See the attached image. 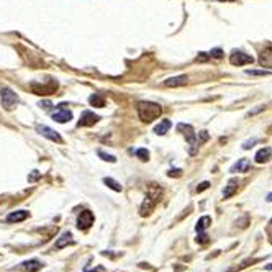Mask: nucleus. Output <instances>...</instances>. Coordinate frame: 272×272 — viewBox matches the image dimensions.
I'll list each match as a JSON object with an SVG mask.
<instances>
[{"instance_id":"1a4fd4ad","label":"nucleus","mask_w":272,"mask_h":272,"mask_svg":"<svg viewBox=\"0 0 272 272\" xmlns=\"http://www.w3.org/2000/svg\"><path fill=\"white\" fill-rule=\"evenodd\" d=\"M36 131L40 133L41 136L48 138V140H51V141H56V143H63V138L59 136V133L54 131V129L48 128V127H45V125H38Z\"/></svg>"},{"instance_id":"2f4dec72","label":"nucleus","mask_w":272,"mask_h":272,"mask_svg":"<svg viewBox=\"0 0 272 272\" xmlns=\"http://www.w3.org/2000/svg\"><path fill=\"white\" fill-rule=\"evenodd\" d=\"M266 200H267V202H272V193H269V195H267Z\"/></svg>"},{"instance_id":"f8f14e48","label":"nucleus","mask_w":272,"mask_h":272,"mask_svg":"<svg viewBox=\"0 0 272 272\" xmlns=\"http://www.w3.org/2000/svg\"><path fill=\"white\" fill-rule=\"evenodd\" d=\"M259 64L262 67H269L272 69V45H269L267 48L262 51L261 56H259Z\"/></svg>"},{"instance_id":"f3484780","label":"nucleus","mask_w":272,"mask_h":272,"mask_svg":"<svg viewBox=\"0 0 272 272\" xmlns=\"http://www.w3.org/2000/svg\"><path fill=\"white\" fill-rule=\"evenodd\" d=\"M187 82V76H177V77H171L164 82L166 87H179V85H184Z\"/></svg>"},{"instance_id":"0eeeda50","label":"nucleus","mask_w":272,"mask_h":272,"mask_svg":"<svg viewBox=\"0 0 272 272\" xmlns=\"http://www.w3.org/2000/svg\"><path fill=\"white\" fill-rule=\"evenodd\" d=\"M94 224V213L89 210L80 211L79 218H77V228L79 230H89L90 226Z\"/></svg>"},{"instance_id":"6ab92c4d","label":"nucleus","mask_w":272,"mask_h":272,"mask_svg":"<svg viewBox=\"0 0 272 272\" xmlns=\"http://www.w3.org/2000/svg\"><path fill=\"white\" fill-rule=\"evenodd\" d=\"M210 224H211V218H210V217H202V218L197 222L195 230H197V233H202V231H205L207 228L210 226Z\"/></svg>"},{"instance_id":"9d476101","label":"nucleus","mask_w":272,"mask_h":272,"mask_svg":"<svg viewBox=\"0 0 272 272\" xmlns=\"http://www.w3.org/2000/svg\"><path fill=\"white\" fill-rule=\"evenodd\" d=\"M97 122H98V115H96L90 110H85L77 125H79V127H92V125H96Z\"/></svg>"},{"instance_id":"473e14b6","label":"nucleus","mask_w":272,"mask_h":272,"mask_svg":"<svg viewBox=\"0 0 272 272\" xmlns=\"http://www.w3.org/2000/svg\"><path fill=\"white\" fill-rule=\"evenodd\" d=\"M218 2H228V0H218Z\"/></svg>"},{"instance_id":"412c9836","label":"nucleus","mask_w":272,"mask_h":272,"mask_svg":"<svg viewBox=\"0 0 272 272\" xmlns=\"http://www.w3.org/2000/svg\"><path fill=\"white\" fill-rule=\"evenodd\" d=\"M103 184H105V185H109V187L112 189V191H115V192H122V185H120L118 182H116V180L110 179V177H105V179H103Z\"/></svg>"},{"instance_id":"2eb2a0df","label":"nucleus","mask_w":272,"mask_h":272,"mask_svg":"<svg viewBox=\"0 0 272 272\" xmlns=\"http://www.w3.org/2000/svg\"><path fill=\"white\" fill-rule=\"evenodd\" d=\"M272 158V148H269V146H266V148H262V149H259L257 153H256V162L259 164H262V162H267L269 159Z\"/></svg>"},{"instance_id":"cd10ccee","label":"nucleus","mask_w":272,"mask_h":272,"mask_svg":"<svg viewBox=\"0 0 272 272\" xmlns=\"http://www.w3.org/2000/svg\"><path fill=\"white\" fill-rule=\"evenodd\" d=\"M210 187V184L208 182H202L200 184V187H197V192L200 193V192H204V191H207V189Z\"/></svg>"},{"instance_id":"a878e982","label":"nucleus","mask_w":272,"mask_h":272,"mask_svg":"<svg viewBox=\"0 0 272 272\" xmlns=\"http://www.w3.org/2000/svg\"><path fill=\"white\" fill-rule=\"evenodd\" d=\"M246 74H249V76H269L271 72H267V71H246Z\"/></svg>"},{"instance_id":"f257e3e1","label":"nucleus","mask_w":272,"mask_h":272,"mask_svg":"<svg viewBox=\"0 0 272 272\" xmlns=\"http://www.w3.org/2000/svg\"><path fill=\"white\" fill-rule=\"evenodd\" d=\"M177 129H179V131H182V135L187 138L189 144H191V148H189V154H191V156L197 154L198 148H200V146L204 144L205 141H208V138H210L207 131H200L197 135V133L193 131V128L191 127V125H185V123H179V125H177Z\"/></svg>"},{"instance_id":"5701e85b","label":"nucleus","mask_w":272,"mask_h":272,"mask_svg":"<svg viewBox=\"0 0 272 272\" xmlns=\"http://www.w3.org/2000/svg\"><path fill=\"white\" fill-rule=\"evenodd\" d=\"M136 156L141 159V161H148L149 159V153H148V149H138L136 151Z\"/></svg>"},{"instance_id":"4be33fe9","label":"nucleus","mask_w":272,"mask_h":272,"mask_svg":"<svg viewBox=\"0 0 272 272\" xmlns=\"http://www.w3.org/2000/svg\"><path fill=\"white\" fill-rule=\"evenodd\" d=\"M89 102L92 103L94 107H103V105H105V100H103V97L98 96V94H94V96H90Z\"/></svg>"},{"instance_id":"f704fd0d","label":"nucleus","mask_w":272,"mask_h":272,"mask_svg":"<svg viewBox=\"0 0 272 272\" xmlns=\"http://www.w3.org/2000/svg\"><path fill=\"white\" fill-rule=\"evenodd\" d=\"M271 224H272V220H271Z\"/></svg>"},{"instance_id":"7c9ffc66","label":"nucleus","mask_w":272,"mask_h":272,"mask_svg":"<svg viewBox=\"0 0 272 272\" xmlns=\"http://www.w3.org/2000/svg\"><path fill=\"white\" fill-rule=\"evenodd\" d=\"M264 269H266V271H272V262H271V264H267V266L264 267Z\"/></svg>"},{"instance_id":"9b49d317","label":"nucleus","mask_w":272,"mask_h":272,"mask_svg":"<svg viewBox=\"0 0 272 272\" xmlns=\"http://www.w3.org/2000/svg\"><path fill=\"white\" fill-rule=\"evenodd\" d=\"M74 244V238H72V233L71 231H64L61 236H59L58 240H56L54 243V248L56 249H63L66 248V246H71Z\"/></svg>"},{"instance_id":"b1692460","label":"nucleus","mask_w":272,"mask_h":272,"mask_svg":"<svg viewBox=\"0 0 272 272\" xmlns=\"http://www.w3.org/2000/svg\"><path fill=\"white\" fill-rule=\"evenodd\" d=\"M98 156H100L103 161H109V162H115L116 159H115V156H110V154H105L103 153V151H98Z\"/></svg>"},{"instance_id":"20e7f679","label":"nucleus","mask_w":272,"mask_h":272,"mask_svg":"<svg viewBox=\"0 0 272 272\" xmlns=\"http://www.w3.org/2000/svg\"><path fill=\"white\" fill-rule=\"evenodd\" d=\"M0 102H2V107L7 112L14 110V107L18 103V96L14 92L12 89L8 87H2L0 89Z\"/></svg>"},{"instance_id":"a211bd4d","label":"nucleus","mask_w":272,"mask_h":272,"mask_svg":"<svg viewBox=\"0 0 272 272\" xmlns=\"http://www.w3.org/2000/svg\"><path fill=\"white\" fill-rule=\"evenodd\" d=\"M249 166H251V162H249L248 159H240V161L230 169V172H233V174H235V172H246L249 169Z\"/></svg>"},{"instance_id":"aec40b11","label":"nucleus","mask_w":272,"mask_h":272,"mask_svg":"<svg viewBox=\"0 0 272 272\" xmlns=\"http://www.w3.org/2000/svg\"><path fill=\"white\" fill-rule=\"evenodd\" d=\"M169 128H171V122H169V120H162V122L159 123L156 128H154V133H156V135H159V136H162V135H166L167 129H169Z\"/></svg>"},{"instance_id":"c756f323","label":"nucleus","mask_w":272,"mask_h":272,"mask_svg":"<svg viewBox=\"0 0 272 272\" xmlns=\"http://www.w3.org/2000/svg\"><path fill=\"white\" fill-rule=\"evenodd\" d=\"M169 176L172 177V176H174V177H179L180 176V169H174V171H169Z\"/></svg>"},{"instance_id":"ddd939ff","label":"nucleus","mask_w":272,"mask_h":272,"mask_svg":"<svg viewBox=\"0 0 272 272\" xmlns=\"http://www.w3.org/2000/svg\"><path fill=\"white\" fill-rule=\"evenodd\" d=\"M43 267V262H40L38 259H30V261L21 262V269L25 272H38Z\"/></svg>"},{"instance_id":"dca6fc26","label":"nucleus","mask_w":272,"mask_h":272,"mask_svg":"<svg viewBox=\"0 0 272 272\" xmlns=\"http://www.w3.org/2000/svg\"><path fill=\"white\" fill-rule=\"evenodd\" d=\"M238 179H231L230 182H228V185L224 187V191H223V198H230L233 197L236 193V191H238Z\"/></svg>"},{"instance_id":"423d86ee","label":"nucleus","mask_w":272,"mask_h":272,"mask_svg":"<svg viewBox=\"0 0 272 272\" xmlns=\"http://www.w3.org/2000/svg\"><path fill=\"white\" fill-rule=\"evenodd\" d=\"M253 56L243 53V51H233L230 56V63L233 66H244V64H253Z\"/></svg>"},{"instance_id":"4468645a","label":"nucleus","mask_w":272,"mask_h":272,"mask_svg":"<svg viewBox=\"0 0 272 272\" xmlns=\"http://www.w3.org/2000/svg\"><path fill=\"white\" fill-rule=\"evenodd\" d=\"M27 218H28V211L27 210H18V211H12V213L7 217L5 222L7 223H20Z\"/></svg>"},{"instance_id":"7ed1b4c3","label":"nucleus","mask_w":272,"mask_h":272,"mask_svg":"<svg viewBox=\"0 0 272 272\" xmlns=\"http://www.w3.org/2000/svg\"><path fill=\"white\" fill-rule=\"evenodd\" d=\"M136 110H138V115H140L141 122H144V123L154 122V120L159 118L162 113L161 105H158V103H154V102H144V100L138 102Z\"/></svg>"},{"instance_id":"72a5a7b5","label":"nucleus","mask_w":272,"mask_h":272,"mask_svg":"<svg viewBox=\"0 0 272 272\" xmlns=\"http://www.w3.org/2000/svg\"><path fill=\"white\" fill-rule=\"evenodd\" d=\"M89 272H98V271H89Z\"/></svg>"},{"instance_id":"bb28decb","label":"nucleus","mask_w":272,"mask_h":272,"mask_svg":"<svg viewBox=\"0 0 272 272\" xmlns=\"http://www.w3.org/2000/svg\"><path fill=\"white\" fill-rule=\"evenodd\" d=\"M210 58H215V59H220L223 56V51L222 49H213V51H210Z\"/></svg>"},{"instance_id":"6e6552de","label":"nucleus","mask_w":272,"mask_h":272,"mask_svg":"<svg viewBox=\"0 0 272 272\" xmlns=\"http://www.w3.org/2000/svg\"><path fill=\"white\" fill-rule=\"evenodd\" d=\"M66 103H61V105L58 107V110L53 113V120H56L58 123H66L69 122V120H72V113L71 110L66 109Z\"/></svg>"},{"instance_id":"c85d7f7f","label":"nucleus","mask_w":272,"mask_h":272,"mask_svg":"<svg viewBox=\"0 0 272 272\" xmlns=\"http://www.w3.org/2000/svg\"><path fill=\"white\" fill-rule=\"evenodd\" d=\"M257 143V140H251V141H246V143L243 144V149H249V148H253V144H256Z\"/></svg>"},{"instance_id":"f03ea898","label":"nucleus","mask_w":272,"mask_h":272,"mask_svg":"<svg viewBox=\"0 0 272 272\" xmlns=\"http://www.w3.org/2000/svg\"><path fill=\"white\" fill-rule=\"evenodd\" d=\"M161 197H162V189L159 187L158 184H151L148 187V191H146V197H144L143 204H141V208H140L141 217L149 215L151 211L154 210V207L159 204Z\"/></svg>"},{"instance_id":"39448f33","label":"nucleus","mask_w":272,"mask_h":272,"mask_svg":"<svg viewBox=\"0 0 272 272\" xmlns=\"http://www.w3.org/2000/svg\"><path fill=\"white\" fill-rule=\"evenodd\" d=\"M56 89H58V84L54 80H51L49 84H36V82L32 84V90L36 96H49L56 92Z\"/></svg>"},{"instance_id":"393cba45","label":"nucleus","mask_w":272,"mask_h":272,"mask_svg":"<svg viewBox=\"0 0 272 272\" xmlns=\"http://www.w3.org/2000/svg\"><path fill=\"white\" fill-rule=\"evenodd\" d=\"M207 241H208V236H207L204 231H202V233H198V236H197V243H200V244H205Z\"/></svg>"}]
</instances>
